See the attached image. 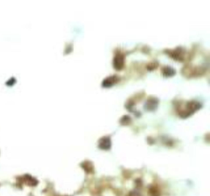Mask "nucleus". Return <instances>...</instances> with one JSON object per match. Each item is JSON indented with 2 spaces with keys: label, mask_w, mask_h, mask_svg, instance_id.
I'll use <instances>...</instances> for the list:
<instances>
[{
  "label": "nucleus",
  "mask_w": 210,
  "mask_h": 196,
  "mask_svg": "<svg viewBox=\"0 0 210 196\" xmlns=\"http://www.w3.org/2000/svg\"><path fill=\"white\" fill-rule=\"evenodd\" d=\"M98 146L102 150H109L111 147V141L108 136L103 137L98 142Z\"/></svg>",
  "instance_id": "f257e3e1"
},
{
  "label": "nucleus",
  "mask_w": 210,
  "mask_h": 196,
  "mask_svg": "<svg viewBox=\"0 0 210 196\" xmlns=\"http://www.w3.org/2000/svg\"><path fill=\"white\" fill-rule=\"evenodd\" d=\"M123 56L122 54H117L114 58V66L117 69L122 67L123 65Z\"/></svg>",
  "instance_id": "f03ea898"
},
{
  "label": "nucleus",
  "mask_w": 210,
  "mask_h": 196,
  "mask_svg": "<svg viewBox=\"0 0 210 196\" xmlns=\"http://www.w3.org/2000/svg\"><path fill=\"white\" fill-rule=\"evenodd\" d=\"M24 179H25V181L26 182V184L30 185V186H35V185H37V180L35 179L34 177H32L31 176L26 175V176H24Z\"/></svg>",
  "instance_id": "7ed1b4c3"
},
{
  "label": "nucleus",
  "mask_w": 210,
  "mask_h": 196,
  "mask_svg": "<svg viewBox=\"0 0 210 196\" xmlns=\"http://www.w3.org/2000/svg\"><path fill=\"white\" fill-rule=\"evenodd\" d=\"M116 80H117V77L116 76H111V77H109V78L104 79L103 84H104V86H111V85L115 83Z\"/></svg>",
  "instance_id": "20e7f679"
},
{
  "label": "nucleus",
  "mask_w": 210,
  "mask_h": 196,
  "mask_svg": "<svg viewBox=\"0 0 210 196\" xmlns=\"http://www.w3.org/2000/svg\"><path fill=\"white\" fill-rule=\"evenodd\" d=\"M175 73V70L172 67L163 68V74L166 75H172Z\"/></svg>",
  "instance_id": "39448f33"
},
{
  "label": "nucleus",
  "mask_w": 210,
  "mask_h": 196,
  "mask_svg": "<svg viewBox=\"0 0 210 196\" xmlns=\"http://www.w3.org/2000/svg\"><path fill=\"white\" fill-rule=\"evenodd\" d=\"M131 196H140V195L139 193L134 192V191H133L132 193H131Z\"/></svg>",
  "instance_id": "423d86ee"
}]
</instances>
